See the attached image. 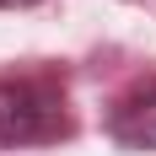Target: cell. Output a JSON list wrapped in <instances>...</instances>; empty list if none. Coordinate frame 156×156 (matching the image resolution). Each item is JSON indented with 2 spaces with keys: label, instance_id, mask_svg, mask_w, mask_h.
Masks as SVG:
<instances>
[{
  "label": "cell",
  "instance_id": "cell-1",
  "mask_svg": "<svg viewBox=\"0 0 156 156\" xmlns=\"http://www.w3.org/2000/svg\"><path fill=\"white\" fill-rule=\"evenodd\" d=\"M65 129V97L48 81H0V145H43Z\"/></svg>",
  "mask_w": 156,
  "mask_h": 156
},
{
  "label": "cell",
  "instance_id": "cell-2",
  "mask_svg": "<svg viewBox=\"0 0 156 156\" xmlns=\"http://www.w3.org/2000/svg\"><path fill=\"white\" fill-rule=\"evenodd\" d=\"M108 129H113V140L129 145V151H156V86L129 92L108 113Z\"/></svg>",
  "mask_w": 156,
  "mask_h": 156
},
{
  "label": "cell",
  "instance_id": "cell-3",
  "mask_svg": "<svg viewBox=\"0 0 156 156\" xmlns=\"http://www.w3.org/2000/svg\"><path fill=\"white\" fill-rule=\"evenodd\" d=\"M22 5H38V0H0V11H22Z\"/></svg>",
  "mask_w": 156,
  "mask_h": 156
}]
</instances>
